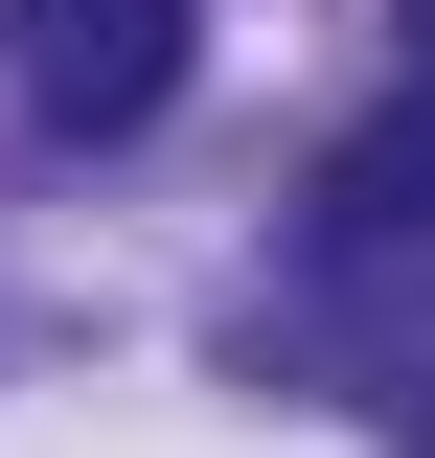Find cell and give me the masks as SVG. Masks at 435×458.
Instances as JSON below:
<instances>
[{
	"instance_id": "1",
	"label": "cell",
	"mask_w": 435,
	"mask_h": 458,
	"mask_svg": "<svg viewBox=\"0 0 435 458\" xmlns=\"http://www.w3.org/2000/svg\"><path fill=\"white\" fill-rule=\"evenodd\" d=\"M207 47V0H0V92L47 114V138H138Z\"/></svg>"
}]
</instances>
